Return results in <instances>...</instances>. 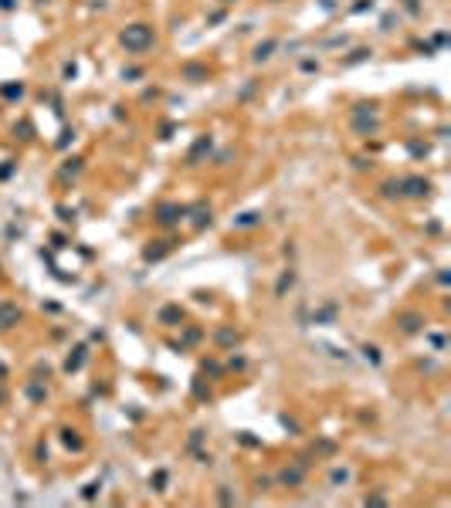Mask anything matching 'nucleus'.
Wrapping results in <instances>:
<instances>
[{
	"instance_id": "1",
	"label": "nucleus",
	"mask_w": 451,
	"mask_h": 508,
	"mask_svg": "<svg viewBox=\"0 0 451 508\" xmlns=\"http://www.w3.org/2000/svg\"><path fill=\"white\" fill-rule=\"evenodd\" d=\"M119 41H123L126 51L143 55L146 47H153V28H146V24H132V28H126L123 34H119Z\"/></svg>"
},
{
	"instance_id": "2",
	"label": "nucleus",
	"mask_w": 451,
	"mask_h": 508,
	"mask_svg": "<svg viewBox=\"0 0 451 508\" xmlns=\"http://www.w3.org/2000/svg\"><path fill=\"white\" fill-rule=\"evenodd\" d=\"M17 319H20L17 305H7V301H0V329H10V325H14Z\"/></svg>"
},
{
	"instance_id": "3",
	"label": "nucleus",
	"mask_w": 451,
	"mask_h": 508,
	"mask_svg": "<svg viewBox=\"0 0 451 508\" xmlns=\"http://www.w3.org/2000/svg\"><path fill=\"white\" fill-rule=\"evenodd\" d=\"M400 187H407V193H411V197H424V193L431 190V183H428V180H421V176H411V180H404Z\"/></svg>"
},
{
	"instance_id": "4",
	"label": "nucleus",
	"mask_w": 451,
	"mask_h": 508,
	"mask_svg": "<svg viewBox=\"0 0 451 508\" xmlns=\"http://www.w3.org/2000/svg\"><path fill=\"white\" fill-rule=\"evenodd\" d=\"M180 217H183V207H177V204H167V207H160V224H177Z\"/></svg>"
},
{
	"instance_id": "5",
	"label": "nucleus",
	"mask_w": 451,
	"mask_h": 508,
	"mask_svg": "<svg viewBox=\"0 0 451 508\" xmlns=\"http://www.w3.org/2000/svg\"><path fill=\"white\" fill-rule=\"evenodd\" d=\"M302 474H305V468H302V464H299V468H285L282 471V481H285V485H299V481H302Z\"/></svg>"
},
{
	"instance_id": "6",
	"label": "nucleus",
	"mask_w": 451,
	"mask_h": 508,
	"mask_svg": "<svg viewBox=\"0 0 451 508\" xmlns=\"http://www.w3.org/2000/svg\"><path fill=\"white\" fill-rule=\"evenodd\" d=\"M400 325H404V332H417L421 329V319L417 315H400Z\"/></svg>"
},
{
	"instance_id": "7",
	"label": "nucleus",
	"mask_w": 451,
	"mask_h": 508,
	"mask_svg": "<svg viewBox=\"0 0 451 508\" xmlns=\"http://www.w3.org/2000/svg\"><path fill=\"white\" fill-rule=\"evenodd\" d=\"M160 319H163V322H180V319H183V312L170 305V309H163V312H160Z\"/></svg>"
},
{
	"instance_id": "8",
	"label": "nucleus",
	"mask_w": 451,
	"mask_h": 508,
	"mask_svg": "<svg viewBox=\"0 0 451 508\" xmlns=\"http://www.w3.org/2000/svg\"><path fill=\"white\" fill-rule=\"evenodd\" d=\"M275 47V41H265V44H258V51H254V58L262 61V58H268V51Z\"/></svg>"
},
{
	"instance_id": "9",
	"label": "nucleus",
	"mask_w": 451,
	"mask_h": 508,
	"mask_svg": "<svg viewBox=\"0 0 451 508\" xmlns=\"http://www.w3.org/2000/svg\"><path fill=\"white\" fill-rule=\"evenodd\" d=\"M292 282H295V274H292V271H285V274H282V282H278V295H282L285 288H292Z\"/></svg>"
},
{
	"instance_id": "10",
	"label": "nucleus",
	"mask_w": 451,
	"mask_h": 508,
	"mask_svg": "<svg viewBox=\"0 0 451 508\" xmlns=\"http://www.w3.org/2000/svg\"><path fill=\"white\" fill-rule=\"evenodd\" d=\"M238 224H241V227H251V224H258V214H245L241 220H238Z\"/></svg>"
},
{
	"instance_id": "11",
	"label": "nucleus",
	"mask_w": 451,
	"mask_h": 508,
	"mask_svg": "<svg viewBox=\"0 0 451 508\" xmlns=\"http://www.w3.org/2000/svg\"><path fill=\"white\" fill-rule=\"evenodd\" d=\"M224 4H231V0H224Z\"/></svg>"
}]
</instances>
